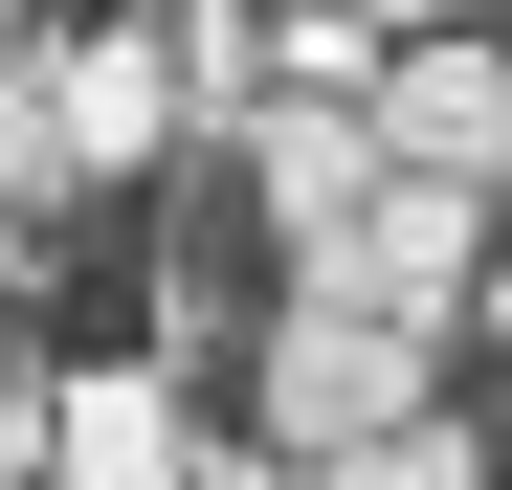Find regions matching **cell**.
<instances>
[{
  "label": "cell",
  "instance_id": "30bf717a",
  "mask_svg": "<svg viewBox=\"0 0 512 490\" xmlns=\"http://www.w3.org/2000/svg\"><path fill=\"white\" fill-rule=\"evenodd\" d=\"M0 290H23V201H0Z\"/></svg>",
  "mask_w": 512,
  "mask_h": 490
},
{
  "label": "cell",
  "instance_id": "277c9868",
  "mask_svg": "<svg viewBox=\"0 0 512 490\" xmlns=\"http://www.w3.org/2000/svg\"><path fill=\"white\" fill-rule=\"evenodd\" d=\"M357 112H379V179H468V201L512 179V45H490V23H423Z\"/></svg>",
  "mask_w": 512,
  "mask_h": 490
},
{
  "label": "cell",
  "instance_id": "ba28073f",
  "mask_svg": "<svg viewBox=\"0 0 512 490\" xmlns=\"http://www.w3.org/2000/svg\"><path fill=\"white\" fill-rule=\"evenodd\" d=\"M312 490H512V446H468V424H446V401H423V424H401V446H357V468H312Z\"/></svg>",
  "mask_w": 512,
  "mask_h": 490
},
{
  "label": "cell",
  "instance_id": "5b68a950",
  "mask_svg": "<svg viewBox=\"0 0 512 490\" xmlns=\"http://www.w3.org/2000/svg\"><path fill=\"white\" fill-rule=\"evenodd\" d=\"M245 179H268L290 268H312V245H334V223L379 201V112H334V90H268V112H245Z\"/></svg>",
  "mask_w": 512,
  "mask_h": 490
},
{
  "label": "cell",
  "instance_id": "3957f363",
  "mask_svg": "<svg viewBox=\"0 0 512 490\" xmlns=\"http://www.w3.org/2000/svg\"><path fill=\"white\" fill-rule=\"evenodd\" d=\"M290 290H357V312H401V335H446V312L490 290V201H468V179H379Z\"/></svg>",
  "mask_w": 512,
  "mask_h": 490
},
{
  "label": "cell",
  "instance_id": "9c48e42d",
  "mask_svg": "<svg viewBox=\"0 0 512 490\" xmlns=\"http://www.w3.org/2000/svg\"><path fill=\"white\" fill-rule=\"evenodd\" d=\"M45 424H67V379H45L23 335H0V490H45Z\"/></svg>",
  "mask_w": 512,
  "mask_h": 490
},
{
  "label": "cell",
  "instance_id": "7a4b0ae2",
  "mask_svg": "<svg viewBox=\"0 0 512 490\" xmlns=\"http://www.w3.org/2000/svg\"><path fill=\"white\" fill-rule=\"evenodd\" d=\"M423 401H446V335H401V312H357V290H290V312H268V401H245V446L357 468V446L423 424Z\"/></svg>",
  "mask_w": 512,
  "mask_h": 490
},
{
  "label": "cell",
  "instance_id": "8fae6325",
  "mask_svg": "<svg viewBox=\"0 0 512 490\" xmlns=\"http://www.w3.org/2000/svg\"><path fill=\"white\" fill-rule=\"evenodd\" d=\"M0 67H23V0H0Z\"/></svg>",
  "mask_w": 512,
  "mask_h": 490
},
{
  "label": "cell",
  "instance_id": "52a82bcc",
  "mask_svg": "<svg viewBox=\"0 0 512 490\" xmlns=\"http://www.w3.org/2000/svg\"><path fill=\"white\" fill-rule=\"evenodd\" d=\"M379 67H401V23H379V0H268V90H334V112H357Z\"/></svg>",
  "mask_w": 512,
  "mask_h": 490
},
{
  "label": "cell",
  "instance_id": "7c38bea8",
  "mask_svg": "<svg viewBox=\"0 0 512 490\" xmlns=\"http://www.w3.org/2000/svg\"><path fill=\"white\" fill-rule=\"evenodd\" d=\"M290 490H312V468H290Z\"/></svg>",
  "mask_w": 512,
  "mask_h": 490
},
{
  "label": "cell",
  "instance_id": "6da1fadb",
  "mask_svg": "<svg viewBox=\"0 0 512 490\" xmlns=\"http://www.w3.org/2000/svg\"><path fill=\"white\" fill-rule=\"evenodd\" d=\"M201 90H179V45H156V23H90V45H23V67H0V201H67V179H134V156L156 134H179Z\"/></svg>",
  "mask_w": 512,
  "mask_h": 490
},
{
  "label": "cell",
  "instance_id": "8992f818",
  "mask_svg": "<svg viewBox=\"0 0 512 490\" xmlns=\"http://www.w3.org/2000/svg\"><path fill=\"white\" fill-rule=\"evenodd\" d=\"M45 490H201V424H179V379H156V357L67 379V424H45Z\"/></svg>",
  "mask_w": 512,
  "mask_h": 490
}]
</instances>
